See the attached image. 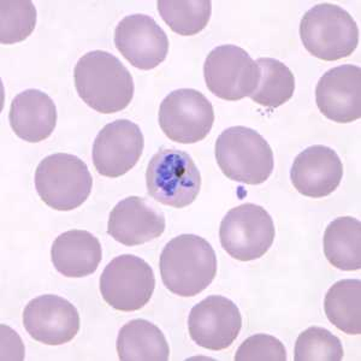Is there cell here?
<instances>
[{
  "label": "cell",
  "mask_w": 361,
  "mask_h": 361,
  "mask_svg": "<svg viewBox=\"0 0 361 361\" xmlns=\"http://www.w3.org/2000/svg\"><path fill=\"white\" fill-rule=\"evenodd\" d=\"M74 78L80 98L99 114L123 111L132 103V74L118 58L106 51L97 49L80 58Z\"/></svg>",
  "instance_id": "1"
},
{
  "label": "cell",
  "mask_w": 361,
  "mask_h": 361,
  "mask_svg": "<svg viewBox=\"0 0 361 361\" xmlns=\"http://www.w3.org/2000/svg\"><path fill=\"white\" fill-rule=\"evenodd\" d=\"M159 267L168 290L182 298H192L214 282L217 275V257L205 238L183 234L165 245Z\"/></svg>",
  "instance_id": "2"
},
{
  "label": "cell",
  "mask_w": 361,
  "mask_h": 361,
  "mask_svg": "<svg viewBox=\"0 0 361 361\" xmlns=\"http://www.w3.org/2000/svg\"><path fill=\"white\" fill-rule=\"evenodd\" d=\"M214 154L222 173L246 185H262L275 166L272 148L258 132L247 127H231L218 136Z\"/></svg>",
  "instance_id": "3"
},
{
  "label": "cell",
  "mask_w": 361,
  "mask_h": 361,
  "mask_svg": "<svg viewBox=\"0 0 361 361\" xmlns=\"http://www.w3.org/2000/svg\"><path fill=\"white\" fill-rule=\"evenodd\" d=\"M300 37L310 54L334 62L353 54L359 44V28L338 5H316L300 22Z\"/></svg>",
  "instance_id": "4"
},
{
  "label": "cell",
  "mask_w": 361,
  "mask_h": 361,
  "mask_svg": "<svg viewBox=\"0 0 361 361\" xmlns=\"http://www.w3.org/2000/svg\"><path fill=\"white\" fill-rule=\"evenodd\" d=\"M93 177L78 157L56 153L40 161L35 171L37 194L51 209L71 211L90 197Z\"/></svg>",
  "instance_id": "5"
},
{
  "label": "cell",
  "mask_w": 361,
  "mask_h": 361,
  "mask_svg": "<svg viewBox=\"0 0 361 361\" xmlns=\"http://www.w3.org/2000/svg\"><path fill=\"white\" fill-rule=\"evenodd\" d=\"M147 193L175 209L193 204L200 193L202 175L188 153L166 148L156 153L146 170Z\"/></svg>",
  "instance_id": "6"
},
{
  "label": "cell",
  "mask_w": 361,
  "mask_h": 361,
  "mask_svg": "<svg viewBox=\"0 0 361 361\" xmlns=\"http://www.w3.org/2000/svg\"><path fill=\"white\" fill-rule=\"evenodd\" d=\"M275 235L270 214L255 204H243L230 209L219 228L223 248L240 262L262 258L272 246Z\"/></svg>",
  "instance_id": "7"
},
{
  "label": "cell",
  "mask_w": 361,
  "mask_h": 361,
  "mask_svg": "<svg viewBox=\"0 0 361 361\" xmlns=\"http://www.w3.org/2000/svg\"><path fill=\"white\" fill-rule=\"evenodd\" d=\"M100 293L117 311L134 312L152 298L156 277L152 267L136 255H123L107 264L100 276Z\"/></svg>",
  "instance_id": "8"
},
{
  "label": "cell",
  "mask_w": 361,
  "mask_h": 361,
  "mask_svg": "<svg viewBox=\"0 0 361 361\" xmlns=\"http://www.w3.org/2000/svg\"><path fill=\"white\" fill-rule=\"evenodd\" d=\"M159 126L165 135L178 144H195L209 135L214 110L199 90L182 88L171 92L160 104Z\"/></svg>",
  "instance_id": "9"
},
{
  "label": "cell",
  "mask_w": 361,
  "mask_h": 361,
  "mask_svg": "<svg viewBox=\"0 0 361 361\" xmlns=\"http://www.w3.org/2000/svg\"><path fill=\"white\" fill-rule=\"evenodd\" d=\"M204 78L206 86L216 97L238 102L255 92L259 68L255 59L241 47L218 46L206 57Z\"/></svg>",
  "instance_id": "10"
},
{
  "label": "cell",
  "mask_w": 361,
  "mask_h": 361,
  "mask_svg": "<svg viewBox=\"0 0 361 361\" xmlns=\"http://www.w3.org/2000/svg\"><path fill=\"white\" fill-rule=\"evenodd\" d=\"M144 146L139 126L129 119H117L105 126L95 137L93 164L102 176H123L137 164Z\"/></svg>",
  "instance_id": "11"
},
{
  "label": "cell",
  "mask_w": 361,
  "mask_h": 361,
  "mask_svg": "<svg viewBox=\"0 0 361 361\" xmlns=\"http://www.w3.org/2000/svg\"><path fill=\"white\" fill-rule=\"evenodd\" d=\"M243 328L238 306L224 296L212 295L195 305L188 317L190 338L202 348L223 350L234 343Z\"/></svg>",
  "instance_id": "12"
},
{
  "label": "cell",
  "mask_w": 361,
  "mask_h": 361,
  "mask_svg": "<svg viewBox=\"0 0 361 361\" xmlns=\"http://www.w3.org/2000/svg\"><path fill=\"white\" fill-rule=\"evenodd\" d=\"M115 44L133 66L152 70L164 62L169 52V39L152 17L135 13L124 17L115 30Z\"/></svg>",
  "instance_id": "13"
},
{
  "label": "cell",
  "mask_w": 361,
  "mask_h": 361,
  "mask_svg": "<svg viewBox=\"0 0 361 361\" xmlns=\"http://www.w3.org/2000/svg\"><path fill=\"white\" fill-rule=\"evenodd\" d=\"M23 325L30 337L40 343L66 345L78 335L80 314L74 305L61 296H37L25 307Z\"/></svg>",
  "instance_id": "14"
},
{
  "label": "cell",
  "mask_w": 361,
  "mask_h": 361,
  "mask_svg": "<svg viewBox=\"0 0 361 361\" xmlns=\"http://www.w3.org/2000/svg\"><path fill=\"white\" fill-rule=\"evenodd\" d=\"M316 102L319 111L336 123L360 118V66L345 64L326 71L317 85Z\"/></svg>",
  "instance_id": "15"
},
{
  "label": "cell",
  "mask_w": 361,
  "mask_h": 361,
  "mask_svg": "<svg viewBox=\"0 0 361 361\" xmlns=\"http://www.w3.org/2000/svg\"><path fill=\"white\" fill-rule=\"evenodd\" d=\"M165 216L144 197H129L119 202L109 217L107 234L124 246L149 243L164 233Z\"/></svg>",
  "instance_id": "16"
},
{
  "label": "cell",
  "mask_w": 361,
  "mask_h": 361,
  "mask_svg": "<svg viewBox=\"0 0 361 361\" xmlns=\"http://www.w3.org/2000/svg\"><path fill=\"white\" fill-rule=\"evenodd\" d=\"M343 177V165L333 148L316 145L296 157L290 180L300 194L308 197H324L333 194Z\"/></svg>",
  "instance_id": "17"
},
{
  "label": "cell",
  "mask_w": 361,
  "mask_h": 361,
  "mask_svg": "<svg viewBox=\"0 0 361 361\" xmlns=\"http://www.w3.org/2000/svg\"><path fill=\"white\" fill-rule=\"evenodd\" d=\"M8 119L20 139L35 144L54 133L57 109L51 97L42 90H27L13 98Z\"/></svg>",
  "instance_id": "18"
},
{
  "label": "cell",
  "mask_w": 361,
  "mask_h": 361,
  "mask_svg": "<svg viewBox=\"0 0 361 361\" xmlns=\"http://www.w3.org/2000/svg\"><path fill=\"white\" fill-rule=\"evenodd\" d=\"M51 259L56 270L69 279L94 274L103 259L98 238L86 230H69L54 240Z\"/></svg>",
  "instance_id": "19"
},
{
  "label": "cell",
  "mask_w": 361,
  "mask_h": 361,
  "mask_svg": "<svg viewBox=\"0 0 361 361\" xmlns=\"http://www.w3.org/2000/svg\"><path fill=\"white\" fill-rule=\"evenodd\" d=\"M117 353L122 361H168L170 348L164 334L145 319L128 322L119 330Z\"/></svg>",
  "instance_id": "20"
},
{
  "label": "cell",
  "mask_w": 361,
  "mask_h": 361,
  "mask_svg": "<svg viewBox=\"0 0 361 361\" xmlns=\"http://www.w3.org/2000/svg\"><path fill=\"white\" fill-rule=\"evenodd\" d=\"M324 255L329 263L340 270H360V221L353 217H340L330 223L325 230Z\"/></svg>",
  "instance_id": "21"
},
{
  "label": "cell",
  "mask_w": 361,
  "mask_h": 361,
  "mask_svg": "<svg viewBox=\"0 0 361 361\" xmlns=\"http://www.w3.org/2000/svg\"><path fill=\"white\" fill-rule=\"evenodd\" d=\"M325 314L331 324L347 335L361 334V281L342 279L329 289Z\"/></svg>",
  "instance_id": "22"
},
{
  "label": "cell",
  "mask_w": 361,
  "mask_h": 361,
  "mask_svg": "<svg viewBox=\"0 0 361 361\" xmlns=\"http://www.w3.org/2000/svg\"><path fill=\"white\" fill-rule=\"evenodd\" d=\"M257 88L250 98L264 107L282 106L289 102L295 90V78L292 70L274 58H259Z\"/></svg>",
  "instance_id": "23"
},
{
  "label": "cell",
  "mask_w": 361,
  "mask_h": 361,
  "mask_svg": "<svg viewBox=\"0 0 361 361\" xmlns=\"http://www.w3.org/2000/svg\"><path fill=\"white\" fill-rule=\"evenodd\" d=\"M157 6L165 23L183 37L197 35L204 30L212 13V3L209 0H159Z\"/></svg>",
  "instance_id": "24"
},
{
  "label": "cell",
  "mask_w": 361,
  "mask_h": 361,
  "mask_svg": "<svg viewBox=\"0 0 361 361\" xmlns=\"http://www.w3.org/2000/svg\"><path fill=\"white\" fill-rule=\"evenodd\" d=\"M0 42L4 45L21 42L33 33L37 25V8L32 1L3 0L0 3Z\"/></svg>",
  "instance_id": "25"
},
{
  "label": "cell",
  "mask_w": 361,
  "mask_h": 361,
  "mask_svg": "<svg viewBox=\"0 0 361 361\" xmlns=\"http://www.w3.org/2000/svg\"><path fill=\"white\" fill-rule=\"evenodd\" d=\"M343 347L340 338L324 328L312 326L300 334L295 343V361H341Z\"/></svg>",
  "instance_id": "26"
},
{
  "label": "cell",
  "mask_w": 361,
  "mask_h": 361,
  "mask_svg": "<svg viewBox=\"0 0 361 361\" xmlns=\"http://www.w3.org/2000/svg\"><path fill=\"white\" fill-rule=\"evenodd\" d=\"M236 361H286L287 350L276 337L258 334L248 337L238 347Z\"/></svg>",
  "instance_id": "27"
}]
</instances>
